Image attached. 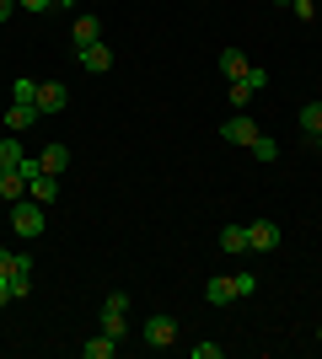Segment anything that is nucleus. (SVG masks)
<instances>
[{
	"label": "nucleus",
	"instance_id": "f257e3e1",
	"mask_svg": "<svg viewBox=\"0 0 322 359\" xmlns=\"http://www.w3.org/2000/svg\"><path fill=\"white\" fill-rule=\"evenodd\" d=\"M11 231L16 236H43V204H38V198H16L11 204Z\"/></svg>",
	"mask_w": 322,
	"mask_h": 359
},
{
	"label": "nucleus",
	"instance_id": "f03ea898",
	"mask_svg": "<svg viewBox=\"0 0 322 359\" xmlns=\"http://www.w3.org/2000/svg\"><path fill=\"white\" fill-rule=\"evenodd\" d=\"M263 86H269V70H263V65H253L247 75H236V81H231V107L242 113V107L253 102V97H258Z\"/></svg>",
	"mask_w": 322,
	"mask_h": 359
},
{
	"label": "nucleus",
	"instance_id": "7ed1b4c3",
	"mask_svg": "<svg viewBox=\"0 0 322 359\" xmlns=\"http://www.w3.org/2000/svg\"><path fill=\"white\" fill-rule=\"evenodd\" d=\"M258 135H263V129L247 118V113H231V118L220 123V140H226V145H247V150H253V140H258Z\"/></svg>",
	"mask_w": 322,
	"mask_h": 359
},
{
	"label": "nucleus",
	"instance_id": "20e7f679",
	"mask_svg": "<svg viewBox=\"0 0 322 359\" xmlns=\"http://www.w3.org/2000/svg\"><path fill=\"white\" fill-rule=\"evenodd\" d=\"M247 247H253V252H274L279 247V220H247Z\"/></svg>",
	"mask_w": 322,
	"mask_h": 359
},
{
	"label": "nucleus",
	"instance_id": "39448f33",
	"mask_svg": "<svg viewBox=\"0 0 322 359\" xmlns=\"http://www.w3.org/2000/svg\"><path fill=\"white\" fill-rule=\"evenodd\" d=\"M76 60H81L86 75H107V70H113V48H107V43H86V48H76Z\"/></svg>",
	"mask_w": 322,
	"mask_h": 359
},
{
	"label": "nucleus",
	"instance_id": "423d86ee",
	"mask_svg": "<svg viewBox=\"0 0 322 359\" xmlns=\"http://www.w3.org/2000/svg\"><path fill=\"white\" fill-rule=\"evenodd\" d=\"M145 344H151V348H172V344H177V322L156 311L151 322H145Z\"/></svg>",
	"mask_w": 322,
	"mask_h": 359
},
{
	"label": "nucleus",
	"instance_id": "0eeeda50",
	"mask_svg": "<svg viewBox=\"0 0 322 359\" xmlns=\"http://www.w3.org/2000/svg\"><path fill=\"white\" fill-rule=\"evenodd\" d=\"M65 102H70V91L60 81H38V113H65Z\"/></svg>",
	"mask_w": 322,
	"mask_h": 359
},
{
	"label": "nucleus",
	"instance_id": "6e6552de",
	"mask_svg": "<svg viewBox=\"0 0 322 359\" xmlns=\"http://www.w3.org/2000/svg\"><path fill=\"white\" fill-rule=\"evenodd\" d=\"M16 198H27V177L16 166H0V204H16Z\"/></svg>",
	"mask_w": 322,
	"mask_h": 359
},
{
	"label": "nucleus",
	"instance_id": "1a4fd4ad",
	"mask_svg": "<svg viewBox=\"0 0 322 359\" xmlns=\"http://www.w3.org/2000/svg\"><path fill=\"white\" fill-rule=\"evenodd\" d=\"M38 118H43L38 107H27V102H11V107H6V135H22V129H32Z\"/></svg>",
	"mask_w": 322,
	"mask_h": 359
},
{
	"label": "nucleus",
	"instance_id": "9d476101",
	"mask_svg": "<svg viewBox=\"0 0 322 359\" xmlns=\"http://www.w3.org/2000/svg\"><path fill=\"white\" fill-rule=\"evenodd\" d=\"M27 194H32V198H38V204L48 210V204L60 198V177H54V172H38V177L27 182Z\"/></svg>",
	"mask_w": 322,
	"mask_h": 359
},
{
	"label": "nucleus",
	"instance_id": "9b49d317",
	"mask_svg": "<svg viewBox=\"0 0 322 359\" xmlns=\"http://www.w3.org/2000/svg\"><path fill=\"white\" fill-rule=\"evenodd\" d=\"M204 300H210V306H231V300H236V285H231V273H215L210 285H204Z\"/></svg>",
	"mask_w": 322,
	"mask_h": 359
},
{
	"label": "nucleus",
	"instance_id": "f8f14e48",
	"mask_svg": "<svg viewBox=\"0 0 322 359\" xmlns=\"http://www.w3.org/2000/svg\"><path fill=\"white\" fill-rule=\"evenodd\" d=\"M70 43H76V48L102 43V22H97V16H76V32H70Z\"/></svg>",
	"mask_w": 322,
	"mask_h": 359
},
{
	"label": "nucleus",
	"instance_id": "ddd939ff",
	"mask_svg": "<svg viewBox=\"0 0 322 359\" xmlns=\"http://www.w3.org/2000/svg\"><path fill=\"white\" fill-rule=\"evenodd\" d=\"M247 70H253V65H247L242 48H220V75H226V81H236V75H247Z\"/></svg>",
	"mask_w": 322,
	"mask_h": 359
},
{
	"label": "nucleus",
	"instance_id": "4468645a",
	"mask_svg": "<svg viewBox=\"0 0 322 359\" xmlns=\"http://www.w3.org/2000/svg\"><path fill=\"white\" fill-rule=\"evenodd\" d=\"M81 354H86V359H113V354H119V338L97 332V338H86V344H81Z\"/></svg>",
	"mask_w": 322,
	"mask_h": 359
},
{
	"label": "nucleus",
	"instance_id": "2eb2a0df",
	"mask_svg": "<svg viewBox=\"0 0 322 359\" xmlns=\"http://www.w3.org/2000/svg\"><path fill=\"white\" fill-rule=\"evenodd\" d=\"M220 252H253V247H247V225H226V231H220Z\"/></svg>",
	"mask_w": 322,
	"mask_h": 359
},
{
	"label": "nucleus",
	"instance_id": "dca6fc26",
	"mask_svg": "<svg viewBox=\"0 0 322 359\" xmlns=\"http://www.w3.org/2000/svg\"><path fill=\"white\" fill-rule=\"evenodd\" d=\"M38 166H43V172H54V177H60L65 166H70V150H65V145H43V156H38Z\"/></svg>",
	"mask_w": 322,
	"mask_h": 359
},
{
	"label": "nucleus",
	"instance_id": "f3484780",
	"mask_svg": "<svg viewBox=\"0 0 322 359\" xmlns=\"http://www.w3.org/2000/svg\"><path fill=\"white\" fill-rule=\"evenodd\" d=\"M11 102H27V107H38V81H11Z\"/></svg>",
	"mask_w": 322,
	"mask_h": 359
},
{
	"label": "nucleus",
	"instance_id": "a211bd4d",
	"mask_svg": "<svg viewBox=\"0 0 322 359\" xmlns=\"http://www.w3.org/2000/svg\"><path fill=\"white\" fill-rule=\"evenodd\" d=\"M253 156H258V161H279V140L274 135H258V140H253Z\"/></svg>",
	"mask_w": 322,
	"mask_h": 359
},
{
	"label": "nucleus",
	"instance_id": "6ab92c4d",
	"mask_svg": "<svg viewBox=\"0 0 322 359\" xmlns=\"http://www.w3.org/2000/svg\"><path fill=\"white\" fill-rule=\"evenodd\" d=\"M301 129H307V135H322V102H307V107H301Z\"/></svg>",
	"mask_w": 322,
	"mask_h": 359
},
{
	"label": "nucleus",
	"instance_id": "aec40b11",
	"mask_svg": "<svg viewBox=\"0 0 322 359\" xmlns=\"http://www.w3.org/2000/svg\"><path fill=\"white\" fill-rule=\"evenodd\" d=\"M11 279V300H27L32 295V273H6Z\"/></svg>",
	"mask_w": 322,
	"mask_h": 359
},
{
	"label": "nucleus",
	"instance_id": "412c9836",
	"mask_svg": "<svg viewBox=\"0 0 322 359\" xmlns=\"http://www.w3.org/2000/svg\"><path fill=\"white\" fill-rule=\"evenodd\" d=\"M231 285H236V300L258 295V279H253V273H231Z\"/></svg>",
	"mask_w": 322,
	"mask_h": 359
},
{
	"label": "nucleus",
	"instance_id": "4be33fe9",
	"mask_svg": "<svg viewBox=\"0 0 322 359\" xmlns=\"http://www.w3.org/2000/svg\"><path fill=\"white\" fill-rule=\"evenodd\" d=\"M290 11L301 16V22H317V0H290Z\"/></svg>",
	"mask_w": 322,
	"mask_h": 359
},
{
	"label": "nucleus",
	"instance_id": "5701e85b",
	"mask_svg": "<svg viewBox=\"0 0 322 359\" xmlns=\"http://www.w3.org/2000/svg\"><path fill=\"white\" fill-rule=\"evenodd\" d=\"M220 354H226L220 344H194V359H220Z\"/></svg>",
	"mask_w": 322,
	"mask_h": 359
},
{
	"label": "nucleus",
	"instance_id": "b1692460",
	"mask_svg": "<svg viewBox=\"0 0 322 359\" xmlns=\"http://www.w3.org/2000/svg\"><path fill=\"white\" fill-rule=\"evenodd\" d=\"M16 6H22V11H32V16H43L48 6H54V0H16Z\"/></svg>",
	"mask_w": 322,
	"mask_h": 359
},
{
	"label": "nucleus",
	"instance_id": "393cba45",
	"mask_svg": "<svg viewBox=\"0 0 322 359\" xmlns=\"http://www.w3.org/2000/svg\"><path fill=\"white\" fill-rule=\"evenodd\" d=\"M0 306H11V279L0 273Z\"/></svg>",
	"mask_w": 322,
	"mask_h": 359
},
{
	"label": "nucleus",
	"instance_id": "a878e982",
	"mask_svg": "<svg viewBox=\"0 0 322 359\" xmlns=\"http://www.w3.org/2000/svg\"><path fill=\"white\" fill-rule=\"evenodd\" d=\"M0 273H11V252L6 247H0Z\"/></svg>",
	"mask_w": 322,
	"mask_h": 359
},
{
	"label": "nucleus",
	"instance_id": "bb28decb",
	"mask_svg": "<svg viewBox=\"0 0 322 359\" xmlns=\"http://www.w3.org/2000/svg\"><path fill=\"white\" fill-rule=\"evenodd\" d=\"M11 11H16V0H0V22H6Z\"/></svg>",
	"mask_w": 322,
	"mask_h": 359
},
{
	"label": "nucleus",
	"instance_id": "cd10ccee",
	"mask_svg": "<svg viewBox=\"0 0 322 359\" xmlns=\"http://www.w3.org/2000/svg\"><path fill=\"white\" fill-rule=\"evenodd\" d=\"M54 6H76V0H54Z\"/></svg>",
	"mask_w": 322,
	"mask_h": 359
},
{
	"label": "nucleus",
	"instance_id": "c85d7f7f",
	"mask_svg": "<svg viewBox=\"0 0 322 359\" xmlns=\"http://www.w3.org/2000/svg\"><path fill=\"white\" fill-rule=\"evenodd\" d=\"M311 140H317V150H322V135H311Z\"/></svg>",
	"mask_w": 322,
	"mask_h": 359
},
{
	"label": "nucleus",
	"instance_id": "c756f323",
	"mask_svg": "<svg viewBox=\"0 0 322 359\" xmlns=\"http://www.w3.org/2000/svg\"><path fill=\"white\" fill-rule=\"evenodd\" d=\"M317 344H322V327H317Z\"/></svg>",
	"mask_w": 322,
	"mask_h": 359
},
{
	"label": "nucleus",
	"instance_id": "7c9ffc66",
	"mask_svg": "<svg viewBox=\"0 0 322 359\" xmlns=\"http://www.w3.org/2000/svg\"><path fill=\"white\" fill-rule=\"evenodd\" d=\"M317 16H322V0H317Z\"/></svg>",
	"mask_w": 322,
	"mask_h": 359
},
{
	"label": "nucleus",
	"instance_id": "2f4dec72",
	"mask_svg": "<svg viewBox=\"0 0 322 359\" xmlns=\"http://www.w3.org/2000/svg\"><path fill=\"white\" fill-rule=\"evenodd\" d=\"M279 6H290V0H279Z\"/></svg>",
	"mask_w": 322,
	"mask_h": 359
}]
</instances>
